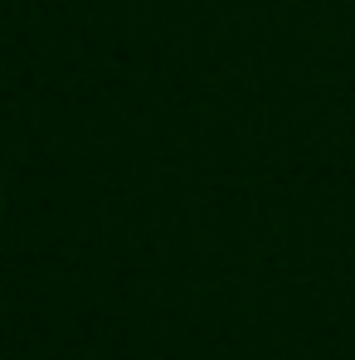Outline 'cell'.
Returning a JSON list of instances; mask_svg holds the SVG:
<instances>
[]
</instances>
